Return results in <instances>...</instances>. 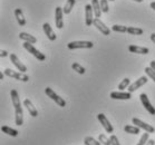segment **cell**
<instances>
[{
	"instance_id": "cell-1",
	"label": "cell",
	"mask_w": 155,
	"mask_h": 145,
	"mask_svg": "<svg viewBox=\"0 0 155 145\" xmlns=\"http://www.w3.org/2000/svg\"><path fill=\"white\" fill-rule=\"evenodd\" d=\"M22 46H24V48H25V49L27 50L29 54H31L32 56L36 57V58H37L38 60H41V61H42V60L46 59V56H45V55H44L42 53H40V51L37 49V48H35L32 44L26 43V41H25V44H24Z\"/></svg>"
},
{
	"instance_id": "cell-2",
	"label": "cell",
	"mask_w": 155,
	"mask_h": 145,
	"mask_svg": "<svg viewBox=\"0 0 155 145\" xmlns=\"http://www.w3.org/2000/svg\"><path fill=\"white\" fill-rule=\"evenodd\" d=\"M45 93H46V95L48 96L49 98L53 99L54 102L56 103V104L59 107H65V106H66V102H65V99L61 98L59 95H57L56 93L54 92V91L50 88V87H47V88L45 89Z\"/></svg>"
},
{
	"instance_id": "cell-3",
	"label": "cell",
	"mask_w": 155,
	"mask_h": 145,
	"mask_svg": "<svg viewBox=\"0 0 155 145\" xmlns=\"http://www.w3.org/2000/svg\"><path fill=\"white\" fill-rule=\"evenodd\" d=\"M93 46H94V44L92 43V41H85V40H77V41H71V43H69L67 45L68 49H83V48H87V49H89V48H93Z\"/></svg>"
},
{
	"instance_id": "cell-4",
	"label": "cell",
	"mask_w": 155,
	"mask_h": 145,
	"mask_svg": "<svg viewBox=\"0 0 155 145\" xmlns=\"http://www.w3.org/2000/svg\"><path fill=\"white\" fill-rule=\"evenodd\" d=\"M5 75H7V76H9V77H12V78H15V79L20 81H29V76L28 75H26L25 73L11 71V69H9V68L5 69Z\"/></svg>"
},
{
	"instance_id": "cell-5",
	"label": "cell",
	"mask_w": 155,
	"mask_h": 145,
	"mask_svg": "<svg viewBox=\"0 0 155 145\" xmlns=\"http://www.w3.org/2000/svg\"><path fill=\"white\" fill-rule=\"evenodd\" d=\"M132 122H133V124L134 125H136L137 127L142 128V130H144L145 132H147V133H154V127L152 126V125H150V124L145 123V122H143V120H141L140 118H137V117H134L133 120H132Z\"/></svg>"
},
{
	"instance_id": "cell-6",
	"label": "cell",
	"mask_w": 155,
	"mask_h": 145,
	"mask_svg": "<svg viewBox=\"0 0 155 145\" xmlns=\"http://www.w3.org/2000/svg\"><path fill=\"white\" fill-rule=\"evenodd\" d=\"M97 118H98L99 123L103 125V127H104V130H105L107 133H113L114 128L113 126H112V124H110V122L108 120V118L104 115L103 113H99L98 115H97Z\"/></svg>"
},
{
	"instance_id": "cell-7",
	"label": "cell",
	"mask_w": 155,
	"mask_h": 145,
	"mask_svg": "<svg viewBox=\"0 0 155 145\" xmlns=\"http://www.w3.org/2000/svg\"><path fill=\"white\" fill-rule=\"evenodd\" d=\"M93 25L95 26L96 28L98 29L103 35L108 36L109 34H110V30H109V28H108V27H106V25L102 21V20H101V19H99V18H94V20H93Z\"/></svg>"
},
{
	"instance_id": "cell-8",
	"label": "cell",
	"mask_w": 155,
	"mask_h": 145,
	"mask_svg": "<svg viewBox=\"0 0 155 145\" xmlns=\"http://www.w3.org/2000/svg\"><path fill=\"white\" fill-rule=\"evenodd\" d=\"M140 98H141V102H142V104H143V106L146 108V110H147L148 113L151 114V115H155V108L153 107V105H152L151 103H150V99H148L147 95L143 93V94L140 95Z\"/></svg>"
},
{
	"instance_id": "cell-9",
	"label": "cell",
	"mask_w": 155,
	"mask_h": 145,
	"mask_svg": "<svg viewBox=\"0 0 155 145\" xmlns=\"http://www.w3.org/2000/svg\"><path fill=\"white\" fill-rule=\"evenodd\" d=\"M63 8L57 7L55 9V24H56V27L58 29H63L64 28V19H63Z\"/></svg>"
},
{
	"instance_id": "cell-10",
	"label": "cell",
	"mask_w": 155,
	"mask_h": 145,
	"mask_svg": "<svg viewBox=\"0 0 155 145\" xmlns=\"http://www.w3.org/2000/svg\"><path fill=\"white\" fill-rule=\"evenodd\" d=\"M147 81H148V78L146 77V76H142V77L138 78L136 81H134L132 85L128 86V92H130V93L135 92L136 89H138L140 87H142L143 85H145Z\"/></svg>"
},
{
	"instance_id": "cell-11",
	"label": "cell",
	"mask_w": 155,
	"mask_h": 145,
	"mask_svg": "<svg viewBox=\"0 0 155 145\" xmlns=\"http://www.w3.org/2000/svg\"><path fill=\"white\" fill-rule=\"evenodd\" d=\"M93 14H94V10H93L92 5H86L85 6V24L86 26H92L93 25Z\"/></svg>"
},
{
	"instance_id": "cell-12",
	"label": "cell",
	"mask_w": 155,
	"mask_h": 145,
	"mask_svg": "<svg viewBox=\"0 0 155 145\" xmlns=\"http://www.w3.org/2000/svg\"><path fill=\"white\" fill-rule=\"evenodd\" d=\"M10 60H11V63L17 67V69L19 71H21V73H25V71H27V67H26L25 65L21 63L20 60H19V58H18L15 54H10Z\"/></svg>"
},
{
	"instance_id": "cell-13",
	"label": "cell",
	"mask_w": 155,
	"mask_h": 145,
	"mask_svg": "<svg viewBox=\"0 0 155 145\" xmlns=\"http://www.w3.org/2000/svg\"><path fill=\"white\" fill-rule=\"evenodd\" d=\"M110 98L126 101V99L132 98V93H130V92H113V93H110Z\"/></svg>"
},
{
	"instance_id": "cell-14",
	"label": "cell",
	"mask_w": 155,
	"mask_h": 145,
	"mask_svg": "<svg viewBox=\"0 0 155 145\" xmlns=\"http://www.w3.org/2000/svg\"><path fill=\"white\" fill-rule=\"evenodd\" d=\"M128 50L133 54H141V55H146L150 51L148 48H146V47H141L137 46V45H130V46H128Z\"/></svg>"
},
{
	"instance_id": "cell-15",
	"label": "cell",
	"mask_w": 155,
	"mask_h": 145,
	"mask_svg": "<svg viewBox=\"0 0 155 145\" xmlns=\"http://www.w3.org/2000/svg\"><path fill=\"white\" fill-rule=\"evenodd\" d=\"M42 28H44V31H45V35L47 36V38L49 39V40H51V41L56 40V38H57L56 34L53 31V29H51V27H50V25L48 24V22L44 24Z\"/></svg>"
},
{
	"instance_id": "cell-16",
	"label": "cell",
	"mask_w": 155,
	"mask_h": 145,
	"mask_svg": "<svg viewBox=\"0 0 155 145\" xmlns=\"http://www.w3.org/2000/svg\"><path fill=\"white\" fill-rule=\"evenodd\" d=\"M24 105H25V107L28 110L29 114H30V116H32V117L38 116V110H36L35 106H34V104H32L29 99H25V101H24Z\"/></svg>"
},
{
	"instance_id": "cell-17",
	"label": "cell",
	"mask_w": 155,
	"mask_h": 145,
	"mask_svg": "<svg viewBox=\"0 0 155 145\" xmlns=\"http://www.w3.org/2000/svg\"><path fill=\"white\" fill-rule=\"evenodd\" d=\"M10 95H11V101H12V105H14L15 110L21 108L20 99H19V95H18L17 91H16V89H11Z\"/></svg>"
},
{
	"instance_id": "cell-18",
	"label": "cell",
	"mask_w": 155,
	"mask_h": 145,
	"mask_svg": "<svg viewBox=\"0 0 155 145\" xmlns=\"http://www.w3.org/2000/svg\"><path fill=\"white\" fill-rule=\"evenodd\" d=\"M92 7L94 10V15L95 18H99L102 15V8H101V1L99 0H92Z\"/></svg>"
},
{
	"instance_id": "cell-19",
	"label": "cell",
	"mask_w": 155,
	"mask_h": 145,
	"mask_svg": "<svg viewBox=\"0 0 155 145\" xmlns=\"http://www.w3.org/2000/svg\"><path fill=\"white\" fill-rule=\"evenodd\" d=\"M19 38H20L21 40L26 41V43H30V44L37 43V39H36L34 36L30 35V34H27V32H20V34H19Z\"/></svg>"
},
{
	"instance_id": "cell-20",
	"label": "cell",
	"mask_w": 155,
	"mask_h": 145,
	"mask_svg": "<svg viewBox=\"0 0 155 145\" xmlns=\"http://www.w3.org/2000/svg\"><path fill=\"white\" fill-rule=\"evenodd\" d=\"M15 16H16V19H17L19 26L22 27V26L26 25V19H25V17H24V14H22V10H21V9L17 8V9L15 10Z\"/></svg>"
},
{
	"instance_id": "cell-21",
	"label": "cell",
	"mask_w": 155,
	"mask_h": 145,
	"mask_svg": "<svg viewBox=\"0 0 155 145\" xmlns=\"http://www.w3.org/2000/svg\"><path fill=\"white\" fill-rule=\"evenodd\" d=\"M15 113H16V124H17L18 126H21L24 124V112H22V107L18 108V110H15Z\"/></svg>"
},
{
	"instance_id": "cell-22",
	"label": "cell",
	"mask_w": 155,
	"mask_h": 145,
	"mask_svg": "<svg viewBox=\"0 0 155 145\" xmlns=\"http://www.w3.org/2000/svg\"><path fill=\"white\" fill-rule=\"evenodd\" d=\"M75 4H76V0H67V1H66V4H65V6H64V8H63L64 14L65 15L71 14V11L73 10Z\"/></svg>"
},
{
	"instance_id": "cell-23",
	"label": "cell",
	"mask_w": 155,
	"mask_h": 145,
	"mask_svg": "<svg viewBox=\"0 0 155 145\" xmlns=\"http://www.w3.org/2000/svg\"><path fill=\"white\" fill-rule=\"evenodd\" d=\"M140 130L141 128L137 127V126H133V125H125L124 127V131L128 133V134H133V135H137L140 134Z\"/></svg>"
},
{
	"instance_id": "cell-24",
	"label": "cell",
	"mask_w": 155,
	"mask_h": 145,
	"mask_svg": "<svg viewBox=\"0 0 155 145\" xmlns=\"http://www.w3.org/2000/svg\"><path fill=\"white\" fill-rule=\"evenodd\" d=\"M1 131L4 132L5 134L10 135V136H12V137H16V136L18 135V131H17V130L10 128V127H8V126H2V127H1Z\"/></svg>"
},
{
	"instance_id": "cell-25",
	"label": "cell",
	"mask_w": 155,
	"mask_h": 145,
	"mask_svg": "<svg viewBox=\"0 0 155 145\" xmlns=\"http://www.w3.org/2000/svg\"><path fill=\"white\" fill-rule=\"evenodd\" d=\"M127 32L130 35H143V29L137 27H127Z\"/></svg>"
},
{
	"instance_id": "cell-26",
	"label": "cell",
	"mask_w": 155,
	"mask_h": 145,
	"mask_svg": "<svg viewBox=\"0 0 155 145\" xmlns=\"http://www.w3.org/2000/svg\"><path fill=\"white\" fill-rule=\"evenodd\" d=\"M85 145H101L102 143L99 141H96L95 138H93L92 136H86L84 140Z\"/></svg>"
},
{
	"instance_id": "cell-27",
	"label": "cell",
	"mask_w": 155,
	"mask_h": 145,
	"mask_svg": "<svg viewBox=\"0 0 155 145\" xmlns=\"http://www.w3.org/2000/svg\"><path fill=\"white\" fill-rule=\"evenodd\" d=\"M71 68L74 69L75 71H77L78 74H81V75H84L85 74V68L81 66V65H79L78 63H74V64L71 65Z\"/></svg>"
},
{
	"instance_id": "cell-28",
	"label": "cell",
	"mask_w": 155,
	"mask_h": 145,
	"mask_svg": "<svg viewBox=\"0 0 155 145\" xmlns=\"http://www.w3.org/2000/svg\"><path fill=\"white\" fill-rule=\"evenodd\" d=\"M98 141L104 145H112V143H110V138H108L106 135H104V134L98 135Z\"/></svg>"
},
{
	"instance_id": "cell-29",
	"label": "cell",
	"mask_w": 155,
	"mask_h": 145,
	"mask_svg": "<svg viewBox=\"0 0 155 145\" xmlns=\"http://www.w3.org/2000/svg\"><path fill=\"white\" fill-rule=\"evenodd\" d=\"M130 78H124L123 81L120 83V85H118V89L120 91H122V89H126L128 86H130Z\"/></svg>"
},
{
	"instance_id": "cell-30",
	"label": "cell",
	"mask_w": 155,
	"mask_h": 145,
	"mask_svg": "<svg viewBox=\"0 0 155 145\" xmlns=\"http://www.w3.org/2000/svg\"><path fill=\"white\" fill-rule=\"evenodd\" d=\"M112 29H113L114 31L116 32H127V27H125V26H120V25H114L113 27H112Z\"/></svg>"
},
{
	"instance_id": "cell-31",
	"label": "cell",
	"mask_w": 155,
	"mask_h": 145,
	"mask_svg": "<svg viewBox=\"0 0 155 145\" xmlns=\"http://www.w3.org/2000/svg\"><path fill=\"white\" fill-rule=\"evenodd\" d=\"M148 133L147 132H145L144 134L142 135V137L140 138V141H138V143H137V145H146V143H147V141H148Z\"/></svg>"
},
{
	"instance_id": "cell-32",
	"label": "cell",
	"mask_w": 155,
	"mask_h": 145,
	"mask_svg": "<svg viewBox=\"0 0 155 145\" xmlns=\"http://www.w3.org/2000/svg\"><path fill=\"white\" fill-rule=\"evenodd\" d=\"M145 73H146V75H147L148 77L151 78L152 81L155 83V71H153L151 67H146L145 68Z\"/></svg>"
},
{
	"instance_id": "cell-33",
	"label": "cell",
	"mask_w": 155,
	"mask_h": 145,
	"mask_svg": "<svg viewBox=\"0 0 155 145\" xmlns=\"http://www.w3.org/2000/svg\"><path fill=\"white\" fill-rule=\"evenodd\" d=\"M101 8H102L103 12H108V0H101Z\"/></svg>"
},
{
	"instance_id": "cell-34",
	"label": "cell",
	"mask_w": 155,
	"mask_h": 145,
	"mask_svg": "<svg viewBox=\"0 0 155 145\" xmlns=\"http://www.w3.org/2000/svg\"><path fill=\"white\" fill-rule=\"evenodd\" d=\"M110 143H112V145H120L118 138L116 137V135H112L110 136Z\"/></svg>"
},
{
	"instance_id": "cell-35",
	"label": "cell",
	"mask_w": 155,
	"mask_h": 145,
	"mask_svg": "<svg viewBox=\"0 0 155 145\" xmlns=\"http://www.w3.org/2000/svg\"><path fill=\"white\" fill-rule=\"evenodd\" d=\"M150 67L153 69V71H155V60H152L151 61V64H150Z\"/></svg>"
},
{
	"instance_id": "cell-36",
	"label": "cell",
	"mask_w": 155,
	"mask_h": 145,
	"mask_svg": "<svg viewBox=\"0 0 155 145\" xmlns=\"http://www.w3.org/2000/svg\"><path fill=\"white\" fill-rule=\"evenodd\" d=\"M8 55V53L6 51V50H1V53H0V56L1 57H6Z\"/></svg>"
},
{
	"instance_id": "cell-37",
	"label": "cell",
	"mask_w": 155,
	"mask_h": 145,
	"mask_svg": "<svg viewBox=\"0 0 155 145\" xmlns=\"http://www.w3.org/2000/svg\"><path fill=\"white\" fill-rule=\"evenodd\" d=\"M154 144H155L154 140H148L147 143H146V145H154Z\"/></svg>"
},
{
	"instance_id": "cell-38",
	"label": "cell",
	"mask_w": 155,
	"mask_h": 145,
	"mask_svg": "<svg viewBox=\"0 0 155 145\" xmlns=\"http://www.w3.org/2000/svg\"><path fill=\"white\" fill-rule=\"evenodd\" d=\"M151 40L155 44V34H152L151 35Z\"/></svg>"
},
{
	"instance_id": "cell-39",
	"label": "cell",
	"mask_w": 155,
	"mask_h": 145,
	"mask_svg": "<svg viewBox=\"0 0 155 145\" xmlns=\"http://www.w3.org/2000/svg\"><path fill=\"white\" fill-rule=\"evenodd\" d=\"M150 6H151V8H152V9H153V10H155V1H153V2H151V5H150Z\"/></svg>"
},
{
	"instance_id": "cell-40",
	"label": "cell",
	"mask_w": 155,
	"mask_h": 145,
	"mask_svg": "<svg viewBox=\"0 0 155 145\" xmlns=\"http://www.w3.org/2000/svg\"><path fill=\"white\" fill-rule=\"evenodd\" d=\"M2 78H4V74L0 71V79H2Z\"/></svg>"
},
{
	"instance_id": "cell-41",
	"label": "cell",
	"mask_w": 155,
	"mask_h": 145,
	"mask_svg": "<svg viewBox=\"0 0 155 145\" xmlns=\"http://www.w3.org/2000/svg\"><path fill=\"white\" fill-rule=\"evenodd\" d=\"M134 1H136V2H142L143 0H134Z\"/></svg>"
},
{
	"instance_id": "cell-42",
	"label": "cell",
	"mask_w": 155,
	"mask_h": 145,
	"mask_svg": "<svg viewBox=\"0 0 155 145\" xmlns=\"http://www.w3.org/2000/svg\"><path fill=\"white\" fill-rule=\"evenodd\" d=\"M108 1H114V0H108Z\"/></svg>"
}]
</instances>
